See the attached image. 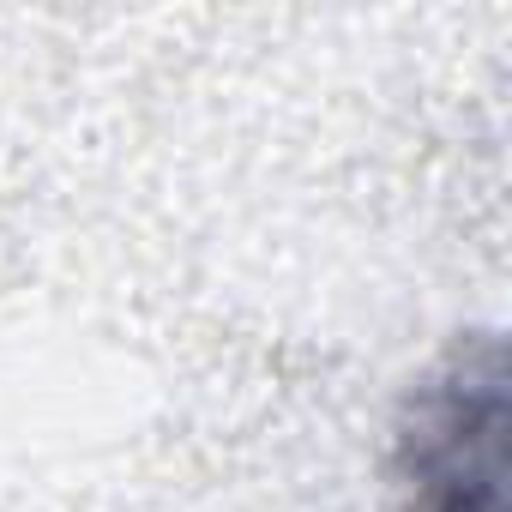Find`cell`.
<instances>
[{
  "label": "cell",
  "instance_id": "1",
  "mask_svg": "<svg viewBox=\"0 0 512 512\" xmlns=\"http://www.w3.org/2000/svg\"><path fill=\"white\" fill-rule=\"evenodd\" d=\"M392 476L398 512H506V374L488 332L410 392Z\"/></svg>",
  "mask_w": 512,
  "mask_h": 512
}]
</instances>
